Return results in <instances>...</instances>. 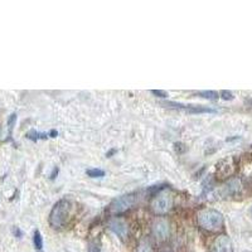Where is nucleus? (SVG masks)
Masks as SVG:
<instances>
[{
  "instance_id": "obj_15",
  "label": "nucleus",
  "mask_w": 252,
  "mask_h": 252,
  "mask_svg": "<svg viewBox=\"0 0 252 252\" xmlns=\"http://www.w3.org/2000/svg\"><path fill=\"white\" fill-rule=\"evenodd\" d=\"M15 121H17V115L12 114V115H10V116H9V119H8V127H9V130L13 129V126H14Z\"/></svg>"
},
{
  "instance_id": "obj_22",
  "label": "nucleus",
  "mask_w": 252,
  "mask_h": 252,
  "mask_svg": "<svg viewBox=\"0 0 252 252\" xmlns=\"http://www.w3.org/2000/svg\"><path fill=\"white\" fill-rule=\"evenodd\" d=\"M251 217H252V208H251Z\"/></svg>"
},
{
  "instance_id": "obj_20",
  "label": "nucleus",
  "mask_w": 252,
  "mask_h": 252,
  "mask_svg": "<svg viewBox=\"0 0 252 252\" xmlns=\"http://www.w3.org/2000/svg\"><path fill=\"white\" fill-rule=\"evenodd\" d=\"M56 174H58V168H55V169H53V173L51 174V179H55Z\"/></svg>"
},
{
  "instance_id": "obj_11",
  "label": "nucleus",
  "mask_w": 252,
  "mask_h": 252,
  "mask_svg": "<svg viewBox=\"0 0 252 252\" xmlns=\"http://www.w3.org/2000/svg\"><path fill=\"white\" fill-rule=\"evenodd\" d=\"M49 135L46 134V132H38L35 131V130H32V131H29L28 134H27V138L31 139V140L33 141H37V140H40V139H47L48 138Z\"/></svg>"
},
{
  "instance_id": "obj_7",
  "label": "nucleus",
  "mask_w": 252,
  "mask_h": 252,
  "mask_svg": "<svg viewBox=\"0 0 252 252\" xmlns=\"http://www.w3.org/2000/svg\"><path fill=\"white\" fill-rule=\"evenodd\" d=\"M109 228L111 229L112 232L118 236V237H120L121 240H125V238L127 237V224H126L125 220H121V218H112L109 222Z\"/></svg>"
},
{
  "instance_id": "obj_5",
  "label": "nucleus",
  "mask_w": 252,
  "mask_h": 252,
  "mask_svg": "<svg viewBox=\"0 0 252 252\" xmlns=\"http://www.w3.org/2000/svg\"><path fill=\"white\" fill-rule=\"evenodd\" d=\"M164 106L169 107V109H177L183 110V111L189 112V114H216L217 110L212 109V107L202 106V105H186V103L181 102H173V101H168V102L163 103Z\"/></svg>"
},
{
  "instance_id": "obj_17",
  "label": "nucleus",
  "mask_w": 252,
  "mask_h": 252,
  "mask_svg": "<svg viewBox=\"0 0 252 252\" xmlns=\"http://www.w3.org/2000/svg\"><path fill=\"white\" fill-rule=\"evenodd\" d=\"M89 252H100V245H97V242H91L89 246Z\"/></svg>"
},
{
  "instance_id": "obj_13",
  "label": "nucleus",
  "mask_w": 252,
  "mask_h": 252,
  "mask_svg": "<svg viewBox=\"0 0 252 252\" xmlns=\"http://www.w3.org/2000/svg\"><path fill=\"white\" fill-rule=\"evenodd\" d=\"M86 174L89 175L90 178H102V177H105V172H103L102 169H96V168H94V169H87Z\"/></svg>"
},
{
  "instance_id": "obj_6",
  "label": "nucleus",
  "mask_w": 252,
  "mask_h": 252,
  "mask_svg": "<svg viewBox=\"0 0 252 252\" xmlns=\"http://www.w3.org/2000/svg\"><path fill=\"white\" fill-rule=\"evenodd\" d=\"M153 233L158 241H165L170 233L169 223L165 220H155V223L153 224Z\"/></svg>"
},
{
  "instance_id": "obj_14",
  "label": "nucleus",
  "mask_w": 252,
  "mask_h": 252,
  "mask_svg": "<svg viewBox=\"0 0 252 252\" xmlns=\"http://www.w3.org/2000/svg\"><path fill=\"white\" fill-rule=\"evenodd\" d=\"M220 97H222L223 100H226V101H231V100H233V98H235V94H233L231 91L223 90V91H220Z\"/></svg>"
},
{
  "instance_id": "obj_10",
  "label": "nucleus",
  "mask_w": 252,
  "mask_h": 252,
  "mask_svg": "<svg viewBox=\"0 0 252 252\" xmlns=\"http://www.w3.org/2000/svg\"><path fill=\"white\" fill-rule=\"evenodd\" d=\"M197 94L198 96H201V97L207 98V100H211V101H216L220 98V94H218V92L216 91H198Z\"/></svg>"
},
{
  "instance_id": "obj_16",
  "label": "nucleus",
  "mask_w": 252,
  "mask_h": 252,
  "mask_svg": "<svg viewBox=\"0 0 252 252\" xmlns=\"http://www.w3.org/2000/svg\"><path fill=\"white\" fill-rule=\"evenodd\" d=\"M152 94H155V96H158V97H168V94H166L165 91H161V90H152Z\"/></svg>"
},
{
  "instance_id": "obj_12",
  "label": "nucleus",
  "mask_w": 252,
  "mask_h": 252,
  "mask_svg": "<svg viewBox=\"0 0 252 252\" xmlns=\"http://www.w3.org/2000/svg\"><path fill=\"white\" fill-rule=\"evenodd\" d=\"M33 244H34V247L38 251L43 249V237H42V235H40L38 229L34 232V236H33Z\"/></svg>"
},
{
  "instance_id": "obj_1",
  "label": "nucleus",
  "mask_w": 252,
  "mask_h": 252,
  "mask_svg": "<svg viewBox=\"0 0 252 252\" xmlns=\"http://www.w3.org/2000/svg\"><path fill=\"white\" fill-rule=\"evenodd\" d=\"M197 222L201 228L209 231V232H217L223 227L224 218L223 215L217 209L204 208L198 212Z\"/></svg>"
},
{
  "instance_id": "obj_4",
  "label": "nucleus",
  "mask_w": 252,
  "mask_h": 252,
  "mask_svg": "<svg viewBox=\"0 0 252 252\" xmlns=\"http://www.w3.org/2000/svg\"><path fill=\"white\" fill-rule=\"evenodd\" d=\"M173 207V195L169 192H159L152 202V209L155 215H165Z\"/></svg>"
},
{
  "instance_id": "obj_19",
  "label": "nucleus",
  "mask_w": 252,
  "mask_h": 252,
  "mask_svg": "<svg viewBox=\"0 0 252 252\" xmlns=\"http://www.w3.org/2000/svg\"><path fill=\"white\" fill-rule=\"evenodd\" d=\"M57 135L58 132L56 131V130H52V131L49 132V136H51V138H57Z\"/></svg>"
},
{
  "instance_id": "obj_8",
  "label": "nucleus",
  "mask_w": 252,
  "mask_h": 252,
  "mask_svg": "<svg viewBox=\"0 0 252 252\" xmlns=\"http://www.w3.org/2000/svg\"><path fill=\"white\" fill-rule=\"evenodd\" d=\"M211 252H233L232 241L229 240L228 236H220L212 244Z\"/></svg>"
},
{
  "instance_id": "obj_9",
  "label": "nucleus",
  "mask_w": 252,
  "mask_h": 252,
  "mask_svg": "<svg viewBox=\"0 0 252 252\" xmlns=\"http://www.w3.org/2000/svg\"><path fill=\"white\" fill-rule=\"evenodd\" d=\"M136 252H154V249H153V245L152 242H150V240L143 238V240L139 242Z\"/></svg>"
},
{
  "instance_id": "obj_2",
  "label": "nucleus",
  "mask_w": 252,
  "mask_h": 252,
  "mask_svg": "<svg viewBox=\"0 0 252 252\" xmlns=\"http://www.w3.org/2000/svg\"><path fill=\"white\" fill-rule=\"evenodd\" d=\"M71 213V202L66 198H62L53 206L49 213V226L53 229H61L66 226L67 220Z\"/></svg>"
},
{
  "instance_id": "obj_18",
  "label": "nucleus",
  "mask_w": 252,
  "mask_h": 252,
  "mask_svg": "<svg viewBox=\"0 0 252 252\" xmlns=\"http://www.w3.org/2000/svg\"><path fill=\"white\" fill-rule=\"evenodd\" d=\"M13 232H14V235L17 236V237H20V236H22V232H20V229L17 228V227H14V229H13Z\"/></svg>"
},
{
  "instance_id": "obj_21",
  "label": "nucleus",
  "mask_w": 252,
  "mask_h": 252,
  "mask_svg": "<svg viewBox=\"0 0 252 252\" xmlns=\"http://www.w3.org/2000/svg\"><path fill=\"white\" fill-rule=\"evenodd\" d=\"M115 152H116V150H111V152H110V153H107V155H106V157H107V158H110V157H111L112 154H114Z\"/></svg>"
},
{
  "instance_id": "obj_3",
  "label": "nucleus",
  "mask_w": 252,
  "mask_h": 252,
  "mask_svg": "<svg viewBox=\"0 0 252 252\" xmlns=\"http://www.w3.org/2000/svg\"><path fill=\"white\" fill-rule=\"evenodd\" d=\"M135 203H136V195H135L134 193H129V194L121 195V197H118L116 199H114V201L111 202V204H110L109 211L111 215L118 216L126 212V211L131 208Z\"/></svg>"
}]
</instances>
